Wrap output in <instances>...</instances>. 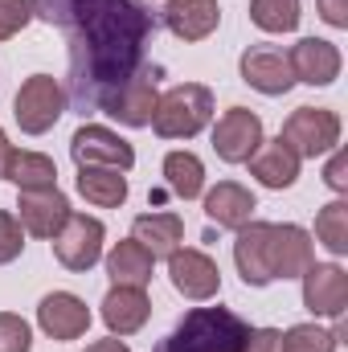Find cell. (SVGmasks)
I'll return each instance as SVG.
<instances>
[{
	"label": "cell",
	"instance_id": "35",
	"mask_svg": "<svg viewBox=\"0 0 348 352\" xmlns=\"http://www.w3.org/2000/svg\"><path fill=\"white\" fill-rule=\"evenodd\" d=\"M87 352H127V344H123V340H115V336H111V340H94V344H90Z\"/></svg>",
	"mask_w": 348,
	"mask_h": 352
},
{
	"label": "cell",
	"instance_id": "3",
	"mask_svg": "<svg viewBox=\"0 0 348 352\" xmlns=\"http://www.w3.org/2000/svg\"><path fill=\"white\" fill-rule=\"evenodd\" d=\"M250 340V324L230 307H193L156 352H242Z\"/></svg>",
	"mask_w": 348,
	"mask_h": 352
},
{
	"label": "cell",
	"instance_id": "32",
	"mask_svg": "<svg viewBox=\"0 0 348 352\" xmlns=\"http://www.w3.org/2000/svg\"><path fill=\"white\" fill-rule=\"evenodd\" d=\"M242 352H279V332H274V328H259V332H250V340H246V349Z\"/></svg>",
	"mask_w": 348,
	"mask_h": 352
},
{
	"label": "cell",
	"instance_id": "22",
	"mask_svg": "<svg viewBox=\"0 0 348 352\" xmlns=\"http://www.w3.org/2000/svg\"><path fill=\"white\" fill-rule=\"evenodd\" d=\"M152 254L131 238V242H119L111 254H107V274L115 287H148L152 283Z\"/></svg>",
	"mask_w": 348,
	"mask_h": 352
},
{
	"label": "cell",
	"instance_id": "7",
	"mask_svg": "<svg viewBox=\"0 0 348 352\" xmlns=\"http://www.w3.org/2000/svg\"><path fill=\"white\" fill-rule=\"evenodd\" d=\"M54 258L66 270H90L102 258V221L70 209L66 226L54 234Z\"/></svg>",
	"mask_w": 348,
	"mask_h": 352
},
{
	"label": "cell",
	"instance_id": "31",
	"mask_svg": "<svg viewBox=\"0 0 348 352\" xmlns=\"http://www.w3.org/2000/svg\"><path fill=\"white\" fill-rule=\"evenodd\" d=\"M33 16L29 0H0V41H8L12 33H21Z\"/></svg>",
	"mask_w": 348,
	"mask_h": 352
},
{
	"label": "cell",
	"instance_id": "19",
	"mask_svg": "<svg viewBox=\"0 0 348 352\" xmlns=\"http://www.w3.org/2000/svg\"><path fill=\"white\" fill-rule=\"evenodd\" d=\"M254 209H259V205H254V192L242 188V184H234V180H221V184L209 188V197H205V213H209V221L221 226V230H242Z\"/></svg>",
	"mask_w": 348,
	"mask_h": 352
},
{
	"label": "cell",
	"instance_id": "33",
	"mask_svg": "<svg viewBox=\"0 0 348 352\" xmlns=\"http://www.w3.org/2000/svg\"><path fill=\"white\" fill-rule=\"evenodd\" d=\"M320 16H324L328 25L345 29L348 25V0H320Z\"/></svg>",
	"mask_w": 348,
	"mask_h": 352
},
{
	"label": "cell",
	"instance_id": "2",
	"mask_svg": "<svg viewBox=\"0 0 348 352\" xmlns=\"http://www.w3.org/2000/svg\"><path fill=\"white\" fill-rule=\"evenodd\" d=\"M234 263L246 287H266L274 278H299L312 266V238L299 226L246 221L234 242Z\"/></svg>",
	"mask_w": 348,
	"mask_h": 352
},
{
	"label": "cell",
	"instance_id": "30",
	"mask_svg": "<svg viewBox=\"0 0 348 352\" xmlns=\"http://www.w3.org/2000/svg\"><path fill=\"white\" fill-rule=\"evenodd\" d=\"M21 250H25V226L8 209H0V266L12 263Z\"/></svg>",
	"mask_w": 348,
	"mask_h": 352
},
{
	"label": "cell",
	"instance_id": "14",
	"mask_svg": "<svg viewBox=\"0 0 348 352\" xmlns=\"http://www.w3.org/2000/svg\"><path fill=\"white\" fill-rule=\"evenodd\" d=\"M37 324H41L54 340H78L90 328V311L78 295L54 291V295H45L41 307H37Z\"/></svg>",
	"mask_w": 348,
	"mask_h": 352
},
{
	"label": "cell",
	"instance_id": "18",
	"mask_svg": "<svg viewBox=\"0 0 348 352\" xmlns=\"http://www.w3.org/2000/svg\"><path fill=\"white\" fill-rule=\"evenodd\" d=\"M152 316V303L144 295V287H111L107 299H102V324L115 332V336H131L148 324Z\"/></svg>",
	"mask_w": 348,
	"mask_h": 352
},
{
	"label": "cell",
	"instance_id": "15",
	"mask_svg": "<svg viewBox=\"0 0 348 352\" xmlns=\"http://www.w3.org/2000/svg\"><path fill=\"white\" fill-rule=\"evenodd\" d=\"M160 21L168 25V33L180 37V41H205L217 21H221V8L217 0H168Z\"/></svg>",
	"mask_w": 348,
	"mask_h": 352
},
{
	"label": "cell",
	"instance_id": "25",
	"mask_svg": "<svg viewBox=\"0 0 348 352\" xmlns=\"http://www.w3.org/2000/svg\"><path fill=\"white\" fill-rule=\"evenodd\" d=\"M164 180H168V188H173L176 197L193 201V197H201V188H205V168H201V160H197L193 152H173V156L164 160Z\"/></svg>",
	"mask_w": 348,
	"mask_h": 352
},
{
	"label": "cell",
	"instance_id": "26",
	"mask_svg": "<svg viewBox=\"0 0 348 352\" xmlns=\"http://www.w3.org/2000/svg\"><path fill=\"white\" fill-rule=\"evenodd\" d=\"M250 21L266 33H291L299 25V0H250Z\"/></svg>",
	"mask_w": 348,
	"mask_h": 352
},
{
	"label": "cell",
	"instance_id": "21",
	"mask_svg": "<svg viewBox=\"0 0 348 352\" xmlns=\"http://www.w3.org/2000/svg\"><path fill=\"white\" fill-rule=\"evenodd\" d=\"M246 164H250V173L259 176V184H266V188H291L295 176H299V156H295L283 140L259 144V152H254Z\"/></svg>",
	"mask_w": 348,
	"mask_h": 352
},
{
	"label": "cell",
	"instance_id": "17",
	"mask_svg": "<svg viewBox=\"0 0 348 352\" xmlns=\"http://www.w3.org/2000/svg\"><path fill=\"white\" fill-rule=\"evenodd\" d=\"M156 98H160L156 94V70H144L140 78H131L127 87L107 102L102 115L119 119L123 127H148L152 123V111H156Z\"/></svg>",
	"mask_w": 348,
	"mask_h": 352
},
{
	"label": "cell",
	"instance_id": "10",
	"mask_svg": "<svg viewBox=\"0 0 348 352\" xmlns=\"http://www.w3.org/2000/svg\"><path fill=\"white\" fill-rule=\"evenodd\" d=\"M303 307L324 320H340L348 307V274L332 263H312L303 274Z\"/></svg>",
	"mask_w": 348,
	"mask_h": 352
},
{
	"label": "cell",
	"instance_id": "34",
	"mask_svg": "<svg viewBox=\"0 0 348 352\" xmlns=\"http://www.w3.org/2000/svg\"><path fill=\"white\" fill-rule=\"evenodd\" d=\"M348 160L345 156H340V152H336V156H332V164H328V173H324V180H328V188H336V192H345L348 188Z\"/></svg>",
	"mask_w": 348,
	"mask_h": 352
},
{
	"label": "cell",
	"instance_id": "6",
	"mask_svg": "<svg viewBox=\"0 0 348 352\" xmlns=\"http://www.w3.org/2000/svg\"><path fill=\"white\" fill-rule=\"evenodd\" d=\"M66 111V90L58 87L50 74H33L25 87L17 90V102H12V115L21 123V131L29 135H45Z\"/></svg>",
	"mask_w": 348,
	"mask_h": 352
},
{
	"label": "cell",
	"instance_id": "20",
	"mask_svg": "<svg viewBox=\"0 0 348 352\" xmlns=\"http://www.w3.org/2000/svg\"><path fill=\"white\" fill-rule=\"evenodd\" d=\"M131 238L152 254V258H168L173 250H180L184 238V221L176 213H144L131 221Z\"/></svg>",
	"mask_w": 348,
	"mask_h": 352
},
{
	"label": "cell",
	"instance_id": "23",
	"mask_svg": "<svg viewBox=\"0 0 348 352\" xmlns=\"http://www.w3.org/2000/svg\"><path fill=\"white\" fill-rule=\"evenodd\" d=\"M4 176H8L21 192L58 188V168H54V160L41 156V152H12L8 164H4Z\"/></svg>",
	"mask_w": 348,
	"mask_h": 352
},
{
	"label": "cell",
	"instance_id": "36",
	"mask_svg": "<svg viewBox=\"0 0 348 352\" xmlns=\"http://www.w3.org/2000/svg\"><path fill=\"white\" fill-rule=\"evenodd\" d=\"M8 156H12V148H8V135L0 131V176H4V164H8Z\"/></svg>",
	"mask_w": 348,
	"mask_h": 352
},
{
	"label": "cell",
	"instance_id": "11",
	"mask_svg": "<svg viewBox=\"0 0 348 352\" xmlns=\"http://www.w3.org/2000/svg\"><path fill=\"white\" fill-rule=\"evenodd\" d=\"M242 70V82L254 87L259 94H287L295 87V74H291V62L279 45H250L238 62Z\"/></svg>",
	"mask_w": 348,
	"mask_h": 352
},
{
	"label": "cell",
	"instance_id": "29",
	"mask_svg": "<svg viewBox=\"0 0 348 352\" xmlns=\"http://www.w3.org/2000/svg\"><path fill=\"white\" fill-rule=\"evenodd\" d=\"M29 349H33L29 324L12 311H0V352H29Z\"/></svg>",
	"mask_w": 348,
	"mask_h": 352
},
{
	"label": "cell",
	"instance_id": "4",
	"mask_svg": "<svg viewBox=\"0 0 348 352\" xmlns=\"http://www.w3.org/2000/svg\"><path fill=\"white\" fill-rule=\"evenodd\" d=\"M213 119V90L201 82H180L156 98L152 127L160 140H193Z\"/></svg>",
	"mask_w": 348,
	"mask_h": 352
},
{
	"label": "cell",
	"instance_id": "1",
	"mask_svg": "<svg viewBox=\"0 0 348 352\" xmlns=\"http://www.w3.org/2000/svg\"><path fill=\"white\" fill-rule=\"evenodd\" d=\"M33 16L66 33L70 78L66 98L78 115H98L107 102L148 70L156 12L144 0H29Z\"/></svg>",
	"mask_w": 348,
	"mask_h": 352
},
{
	"label": "cell",
	"instance_id": "24",
	"mask_svg": "<svg viewBox=\"0 0 348 352\" xmlns=\"http://www.w3.org/2000/svg\"><path fill=\"white\" fill-rule=\"evenodd\" d=\"M78 192L90 205L115 209V205L127 201V180H123L119 168H78Z\"/></svg>",
	"mask_w": 348,
	"mask_h": 352
},
{
	"label": "cell",
	"instance_id": "8",
	"mask_svg": "<svg viewBox=\"0 0 348 352\" xmlns=\"http://www.w3.org/2000/svg\"><path fill=\"white\" fill-rule=\"evenodd\" d=\"M70 156H74L78 168H119V173H127V168L135 164L131 144L119 140V135L107 131V127H94V123H87V127L74 131V140H70Z\"/></svg>",
	"mask_w": 348,
	"mask_h": 352
},
{
	"label": "cell",
	"instance_id": "16",
	"mask_svg": "<svg viewBox=\"0 0 348 352\" xmlns=\"http://www.w3.org/2000/svg\"><path fill=\"white\" fill-rule=\"evenodd\" d=\"M17 209H21V226H25L29 234H37V238H54V234L66 226V217H70V201H66L58 188L21 192Z\"/></svg>",
	"mask_w": 348,
	"mask_h": 352
},
{
	"label": "cell",
	"instance_id": "5",
	"mask_svg": "<svg viewBox=\"0 0 348 352\" xmlns=\"http://www.w3.org/2000/svg\"><path fill=\"white\" fill-rule=\"evenodd\" d=\"M299 160L303 156H324V152H332L336 144H340V119H336V111H328V107H299V111H291V119L283 123V135H279Z\"/></svg>",
	"mask_w": 348,
	"mask_h": 352
},
{
	"label": "cell",
	"instance_id": "28",
	"mask_svg": "<svg viewBox=\"0 0 348 352\" xmlns=\"http://www.w3.org/2000/svg\"><path fill=\"white\" fill-rule=\"evenodd\" d=\"M279 352H336V336L316 324H295L287 336H279Z\"/></svg>",
	"mask_w": 348,
	"mask_h": 352
},
{
	"label": "cell",
	"instance_id": "9",
	"mask_svg": "<svg viewBox=\"0 0 348 352\" xmlns=\"http://www.w3.org/2000/svg\"><path fill=\"white\" fill-rule=\"evenodd\" d=\"M262 144V119L246 107H234L217 119L213 127V152L226 160V164H246Z\"/></svg>",
	"mask_w": 348,
	"mask_h": 352
},
{
	"label": "cell",
	"instance_id": "13",
	"mask_svg": "<svg viewBox=\"0 0 348 352\" xmlns=\"http://www.w3.org/2000/svg\"><path fill=\"white\" fill-rule=\"evenodd\" d=\"M287 62H291L295 82H307V87H328L340 74V50L320 37H303L299 45H291Z\"/></svg>",
	"mask_w": 348,
	"mask_h": 352
},
{
	"label": "cell",
	"instance_id": "27",
	"mask_svg": "<svg viewBox=\"0 0 348 352\" xmlns=\"http://www.w3.org/2000/svg\"><path fill=\"white\" fill-rule=\"evenodd\" d=\"M316 238L332 250V254H345L348 250V205L345 201H332L320 209L316 217Z\"/></svg>",
	"mask_w": 348,
	"mask_h": 352
},
{
	"label": "cell",
	"instance_id": "12",
	"mask_svg": "<svg viewBox=\"0 0 348 352\" xmlns=\"http://www.w3.org/2000/svg\"><path fill=\"white\" fill-rule=\"evenodd\" d=\"M168 278L184 299H213L221 291V270L201 250H173L168 254Z\"/></svg>",
	"mask_w": 348,
	"mask_h": 352
}]
</instances>
